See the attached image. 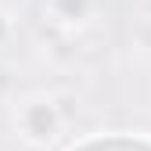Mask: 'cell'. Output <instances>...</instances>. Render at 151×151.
<instances>
[{"label":"cell","instance_id":"1","mask_svg":"<svg viewBox=\"0 0 151 151\" xmlns=\"http://www.w3.org/2000/svg\"><path fill=\"white\" fill-rule=\"evenodd\" d=\"M65 119L58 115V108H54V97L47 93H32V97L18 101L14 108V129L22 133V140H29L32 147H47L58 140Z\"/></svg>","mask_w":151,"mask_h":151},{"label":"cell","instance_id":"2","mask_svg":"<svg viewBox=\"0 0 151 151\" xmlns=\"http://www.w3.org/2000/svg\"><path fill=\"white\" fill-rule=\"evenodd\" d=\"M93 11V0H47V14L61 25H79Z\"/></svg>","mask_w":151,"mask_h":151},{"label":"cell","instance_id":"3","mask_svg":"<svg viewBox=\"0 0 151 151\" xmlns=\"http://www.w3.org/2000/svg\"><path fill=\"white\" fill-rule=\"evenodd\" d=\"M7 36H11V18H7L4 11H0V43H4Z\"/></svg>","mask_w":151,"mask_h":151}]
</instances>
